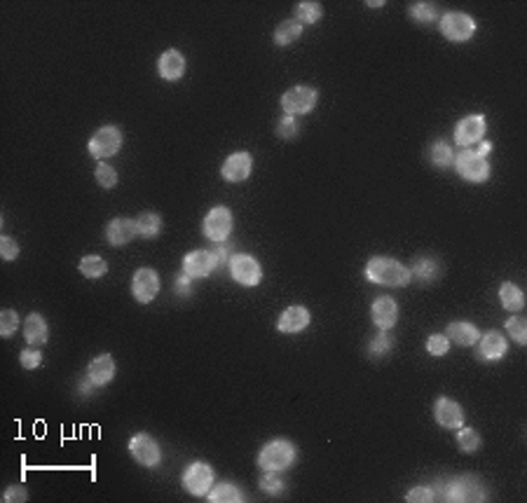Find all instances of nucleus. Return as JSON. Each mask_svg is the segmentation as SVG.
<instances>
[{
	"instance_id": "a211bd4d",
	"label": "nucleus",
	"mask_w": 527,
	"mask_h": 503,
	"mask_svg": "<svg viewBox=\"0 0 527 503\" xmlns=\"http://www.w3.org/2000/svg\"><path fill=\"white\" fill-rule=\"evenodd\" d=\"M251 169H254V157L249 153H234L225 159L223 164V178L228 183H239L246 181L251 176Z\"/></svg>"
},
{
	"instance_id": "a18cd8bd",
	"label": "nucleus",
	"mask_w": 527,
	"mask_h": 503,
	"mask_svg": "<svg viewBox=\"0 0 527 503\" xmlns=\"http://www.w3.org/2000/svg\"><path fill=\"white\" fill-rule=\"evenodd\" d=\"M0 255H3V260H7V263L19 255V246H16V241L12 237L0 239Z\"/></svg>"
},
{
	"instance_id": "4468645a",
	"label": "nucleus",
	"mask_w": 527,
	"mask_h": 503,
	"mask_svg": "<svg viewBox=\"0 0 527 503\" xmlns=\"http://www.w3.org/2000/svg\"><path fill=\"white\" fill-rule=\"evenodd\" d=\"M371 318L375 323V328L380 330H389L394 328L398 321V305L394 298L389 295H380L378 300H373L371 305Z\"/></svg>"
},
{
	"instance_id": "c9c22d12",
	"label": "nucleus",
	"mask_w": 527,
	"mask_h": 503,
	"mask_svg": "<svg viewBox=\"0 0 527 503\" xmlns=\"http://www.w3.org/2000/svg\"><path fill=\"white\" fill-rule=\"evenodd\" d=\"M410 16L420 24H431V21H436L438 7L433 3H415V5H410Z\"/></svg>"
},
{
	"instance_id": "6ab92c4d",
	"label": "nucleus",
	"mask_w": 527,
	"mask_h": 503,
	"mask_svg": "<svg viewBox=\"0 0 527 503\" xmlns=\"http://www.w3.org/2000/svg\"><path fill=\"white\" fill-rule=\"evenodd\" d=\"M309 325V312L303 305H293L288 309H283V314L277 321V330L293 335V332H303Z\"/></svg>"
},
{
	"instance_id": "a878e982",
	"label": "nucleus",
	"mask_w": 527,
	"mask_h": 503,
	"mask_svg": "<svg viewBox=\"0 0 527 503\" xmlns=\"http://www.w3.org/2000/svg\"><path fill=\"white\" fill-rule=\"evenodd\" d=\"M303 36V24L296 21V19H286L281 21L277 29H274V43L279 47H286V45H293L296 40Z\"/></svg>"
},
{
	"instance_id": "72a5a7b5",
	"label": "nucleus",
	"mask_w": 527,
	"mask_h": 503,
	"mask_svg": "<svg viewBox=\"0 0 527 503\" xmlns=\"http://www.w3.org/2000/svg\"><path fill=\"white\" fill-rule=\"evenodd\" d=\"M459 433H457V445H459V449L462 452H466V454H471V452H476L481 447V435H478V431L476 429H464V426H459L457 429Z\"/></svg>"
},
{
	"instance_id": "39448f33",
	"label": "nucleus",
	"mask_w": 527,
	"mask_h": 503,
	"mask_svg": "<svg viewBox=\"0 0 527 503\" xmlns=\"http://www.w3.org/2000/svg\"><path fill=\"white\" fill-rule=\"evenodd\" d=\"M441 33L450 43H466V40L473 38L476 21L464 12H448L441 19Z\"/></svg>"
},
{
	"instance_id": "0eeeda50",
	"label": "nucleus",
	"mask_w": 527,
	"mask_h": 503,
	"mask_svg": "<svg viewBox=\"0 0 527 503\" xmlns=\"http://www.w3.org/2000/svg\"><path fill=\"white\" fill-rule=\"evenodd\" d=\"M89 155L96 157V159H106V157H113L117 155V150L122 148V131L113 127V124H108V127H101L94 136L89 138Z\"/></svg>"
},
{
	"instance_id": "6e6552de",
	"label": "nucleus",
	"mask_w": 527,
	"mask_h": 503,
	"mask_svg": "<svg viewBox=\"0 0 527 503\" xmlns=\"http://www.w3.org/2000/svg\"><path fill=\"white\" fill-rule=\"evenodd\" d=\"M316 106V89L307 87V85H298L291 87L288 91H283L281 96V108L286 115H305Z\"/></svg>"
},
{
	"instance_id": "09e8293b",
	"label": "nucleus",
	"mask_w": 527,
	"mask_h": 503,
	"mask_svg": "<svg viewBox=\"0 0 527 503\" xmlns=\"http://www.w3.org/2000/svg\"><path fill=\"white\" fill-rule=\"evenodd\" d=\"M94 389H96V387H94V384H91V380H89L87 375L78 382V393H80V396H89V393L94 391Z\"/></svg>"
},
{
	"instance_id": "423d86ee",
	"label": "nucleus",
	"mask_w": 527,
	"mask_h": 503,
	"mask_svg": "<svg viewBox=\"0 0 527 503\" xmlns=\"http://www.w3.org/2000/svg\"><path fill=\"white\" fill-rule=\"evenodd\" d=\"M181 482L192 497H204L214 484V468L204 464V461H195V464H190L186 471H183Z\"/></svg>"
},
{
	"instance_id": "412c9836",
	"label": "nucleus",
	"mask_w": 527,
	"mask_h": 503,
	"mask_svg": "<svg viewBox=\"0 0 527 503\" xmlns=\"http://www.w3.org/2000/svg\"><path fill=\"white\" fill-rule=\"evenodd\" d=\"M91 384L99 389V387H106L108 382L115 377V360L111 354H101L96 358H91V363L87 365V372H85Z\"/></svg>"
},
{
	"instance_id": "3c124183",
	"label": "nucleus",
	"mask_w": 527,
	"mask_h": 503,
	"mask_svg": "<svg viewBox=\"0 0 527 503\" xmlns=\"http://www.w3.org/2000/svg\"><path fill=\"white\" fill-rule=\"evenodd\" d=\"M368 5H371V7H382L384 3H382V0H378V3H375V0H371V3H368Z\"/></svg>"
},
{
	"instance_id": "f257e3e1",
	"label": "nucleus",
	"mask_w": 527,
	"mask_h": 503,
	"mask_svg": "<svg viewBox=\"0 0 527 503\" xmlns=\"http://www.w3.org/2000/svg\"><path fill=\"white\" fill-rule=\"evenodd\" d=\"M366 279L371 283H378V286H387V288H401L410 283V272L408 267H403L394 258H371L366 265Z\"/></svg>"
},
{
	"instance_id": "7c9ffc66",
	"label": "nucleus",
	"mask_w": 527,
	"mask_h": 503,
	"mask_svg": "<svg viewBox=\"0 0 527 503\" xmlns=\"http://www.w3.org/2000/svg\"><path fill=\"white\" fill-rule=\"evenodd\" d=\"M321 5L319 3H312V0H305V3H298L296 7V21H300L303 26H309V24H316L321 19Z\"/></svg>"
},
{
	"instance_id": "9d476101",
	"label": "nucleus",
	"mask_w": 527,
	"mask_h": 503,
	"mask_svg": "<svg viewBox=\"0 0 527 503\" xmlns=\"http://www.w3.org/2000/svg\"><path fill=\"white\" fill-rule=\"evenodd\" d=\"M232 232V213L228 206H216L204 218V237L211 241H225Z\"/></svg>"
},
{
	"instance_id": "f704fd0d",
	"label": "nucleus",
	"mask_w": 527,
	"mask_h": 503,
	"mask_svg": "<svg viewBox=\"0 0 527 503\" xmlns=\"http://www.w3.org/2000/svg\"><path fill=\"white\" fill-rule=\"evenodd\" d=\"M504 328L508 330V337H511L516 345H521V347L527 345V321L523 316H511Z\"/></svg>"
},
{
	"instance_id": "a19ab883",
	"label": "nucleus",
	"mask_w": 527,
	"mask_h": 503,
	"mask_svg": "<svg viewBox=\"0 0 527 503\" xmlns=\"http://www.w3.org/2000/svg\"><path fill=\"white\" fill-rule=\"evenodd\" d=\"M277 136L283 138V141H291L298 136V122L293 120L291 115H283L279 124H277Z\"/></svg>"
},
{
	"instance_id": "2eb2a0df",
	"label": "nucleus",
	"mask_w": 527,
	"mask_h": 503,
	"mask_svg": "<svg viewBox=\"0 0 527 503\" xmlns=\"http://www.w3.org/2000/svg\"><path fill=\"white\" fill-rule=\"evenodd\" d=\"M433 417H436V422L443 429H450V431H457L459 426L464 424V410L459 407L457 400L446 398V396H441L436 400V405H433Z\"/></svg>"
},
{
	"instance_id": "7ed1b4c3",
	"label": "nucleus",
	"mask_w": 527,
	"mask_h": 503,
	"mask_svg": "<svg viewBox=\"0 0 527 503\" xmlns=\"http://www.w3.org/2000/svg\"><path fill=\"white\" fill-rule=\"evenodd\" d=\"M293 461H296V447H293V442L288 440H272L267 442V445L261 449V454H258V466L263 468V471H286V468L293 466Z\"/></svg>"
},
{
	"instance_id": "f03ea898",
	"label": "nucleus",
	"mask_w": 527,
	"mask_h": 503,
	"mask_svg": "<svg viewBox=\"0 0 527 503\" xmlns=\"http://www.w3.org/2000/svg\"><path fill=\"white\" fill-rule=\"evenodd\" d=\"M438 494L446 501L464 503V501H488V492H485L483 482L473 475H462L455 477L453 482H446L438 487Z\"/></svg>"
},
{
	"instance_id": "5701e85b",
	"label": "nucleus",
	"mask_w": 527,
	"mask_h": 503,
	"mask_svg": "<svg viewBox=\"0 0 527 503\" xmlns=\"http://www.w3.org/2000/svg\"><path fill=\"white\" fill-rule=\"evenodd\" d=\"M24 340L29 342V347H43L49 340V328L47 321L40 314H29L24 321Z\"/></svg>"
},
{
	"instance_id": "e433bc0d",
	"label": "nucleus",
	"mask_w": 527,
	"mask_h": 503,
	"mask_svg": "<svg viewBox=\"0 0 527 503\" xmlns=\"http://www.w3.org/2000/svg\"><path fill=\"white\" fill-rule=\"evenodd\" d=\"M96 183L101 188H106V190H111V188H115L117 186V171L113 169L111 164H106V162H99L96 164Z\"/></svg>"
},
{
	"instance_id": "f3484780",
	"label": "nucleus",
	"mask_w": 527,
	"mask_h": 503,
	"mask_svg": "<svg viewBox=\"0 0 527 503\" xmlns=\"http://www.w3.org/2000/svg\"><path fill=\"white\" fill-rule=\"evenodd\" d=\"M506 340L501 332H488L483 335V337H478V342H476V358L478 360H488V363H495V360L504 358L506 354Z\"/></svg>"
},
{
	"instance_id": "aec40b11",
	"label": "nucleus",
	"mask_w": 527,
	"mask_h": 503,
	"mask_svg": "<svg viewBox=\"0 0 527 503\" xmlns=\"http://www.w3.org/2000/svg\"><path fill=\"white\" fill-rule=\"evenodd\" d=\"M136 223L129 220V218H115L106 225V239L111 246H124L136 237Z\"/></svg>"
},
{
	"instance_id": "393cba45",
	"label": "nucleus",
	"mask_w": 527,
	"mask_h": 503,
	"mask_svg": "<svg viewBox=\"0 0 527 503\" xmlns=\"http://www.w3.org/2000/svg\"><path fill=\"white\" fill-rule=\"evenodd\" d=\"M446 337L453 340L455 345H459V347H473L476 342H478V337H481V330L476 328L473 323L455 321V323H450L446 328Z\"/></svg>"
},
{
	"instance_id": "1a4fd4ad",
	"label": "nucleus",
	"mask_w": 527,
	"mask_h": 503,
	"mask_svg": "<svg viewBox=\"0 0 527 503\" xmlns=\"http://www.w3.org/2000/svg\"><path fill=\"white\" fill-rule=\"evenodd\" d=\"M230 274H232L234 281L241 283V286H246V288L258 286L263 279V270H261V265H258V260L254 255H244V253L234 255L230 260Z\"/></svg>"
},
{
	"instance_id": "2f4dec72",
	"label": "nucleus",
	"mask_w": 527,
	"mask_h": 503,
	"mask_svg": "<svg viewBox=\"0 0 527 503\" xmlns=\"http://www.w3.org/2000/svg\"><path fill=\"white\" fill-rule=\"evenodd\" d=\"M80 272L87 276V279H101L108 272V263L99 255H87L80 260Z\"/></svg>"
},
{
	"instance_id": "c03bdc74",
	"label": "nucleus",
	"mask_w": 527,
	"mask_h": 503,
	"mask_svg": "<svg viewBox=\"0 0 527 503\" xmlns=\"http://www.w3.org/2000/svg\"><path fill=\"white\" fill-rule=\"evenodd\" d=\"M214 258H216V267H228V260H232L234 255L230 253V246L225 244V241H219V244L214 246Z\"/></svg>"
},
{
	"instance_id": "58836bf2",
	"label": "nucleus",
	"mask_w": 527,
	"mask_h": 503,
	"mask_svg": "<svg viewBox=\"0 0 527 503\" xmlns=\"http://www.w3.org/2000/svg\"><path fill=\"white\" fill-rule=\"evenodd\" d=\"M19 328V316H16L14 309H3V314H0V335L3 337H12Z\"/></svg>"
},
{
	"instance_id": "ddd939ff",
	"label": "nucleus",
	"mask_w": 527,
	"mask_h": 503,
	"mask_svg": "<svg viewBox=\"0 0 527 503\" xmlns=\"http://www.w3.org/2000/svg\"><path fill=\"white\" fill-rule=\"evenodd\" d=\"M485 133V117L483 115H466L459 120L455 129V143L462 148H473Z\"/></svg>"
},
{
	"instance_id": "9b49d317",
	"label": "nucleus",
	"mask_w": 527,
	"mask_h": 503,
	"mask_svg": "<svg viewBox=\"0 0 527 503\" xmlns=\"http://www.w3.org/2000/svg\"><path fill=\"white\" fill-rule=\"evenodd\" d=\"M129 452L131 457L139 461L141 466L146 468H155L157 464H160L162 459V452H160V445L150 438L148 433H136L134 438L129 440Z\"/></svg>"
},
{
	"instance_id": "c756f323",
	"label": "nucleus",
	"mask_w": 527,
	"mask_h": 503,
	"mask_svg": "<svg viewBox=\"0 0 527 503\" xmlns=\"http://www.w3.org/2000/svg\"><path fill=\"white\" fill-rule=\"evenodd\" d=\"M209 501L211 503H241L244 501V494L239 487H234L230 482H223L219 487L209 489Z\"/></svg>"
},
{
	"instance_id": "ea45409f",
	"label": "nucleus",
	"mask_w": 527,
	"mask_h": 503,
	"mask_svg": "<svg viewBox=\"0 0 527 503\" xmlns=\"http://www.w3.org/2000/svg\"><path fill=\"white\" fill-rule=\"evenodd\" d=\"M450 349V340L446 335H431L429 340H426V351H429L431 356H446Z\"/></svg>"
},
{
	"instance_id": "4c0bfd02",
	"label": "nucleus",
	"mask_w": 527,
	"mask_h": 503,
	"mask_svg": "<svg viewBox=\"0 0 527 503\" xmlns=\"http://www.w3.org/2000/svg\"><path fill=\"white\" fill-rule=\"evenodd\" d=\"M261 489L272 494V497H279V494L286 489V482H283L279 475H274V471H265V475L261 477Z\"/></svg>"
},
{
	"instance_id": "b1692460",
	"label": "nucleus",
	"mask_w": 527,
	"mask_h": 503,
	"mask_svg": "<svg viewBox=\"0 0 527 503\" xmlns=\"http://www.w3.org/2000/svg\"><path fill=\"white\" fill-rule=\"evenodd\" d=\"M408 272H410V279L415 276V281H420V283H433L441 276V263L436 258L420 255Z\"/></svg>"
},
{
	"instance_id": "de8ad7c7",
	"label": "nucleus",
	"mask_w": 527,
	"mask_h": 503,
	"mask_svg": "<svg viewBox=\"0 0 527 503\" xmlns=\"http://www.w3.org/2000/svg\"><path fill=\"white\" fill-rule=\"evenodd\" d=\"M190 293H192V279L186 272H181L179 276H176V295L188 298Z\"/></svg>"
},
{
	"instance_id": "49530a36",
	"label": "nucleus",
	"mask_w": 527,
	"mask_h": 503,
	"mask_svg": "<svg viewBox=\"0 0 527 503\" xmlns=\"http://www.w3.org/2000/svg\"><path fill=\"white\" fill-rule=\"evenodd\" d=\"M29 494H26V487H21V484H14V487H7L5 494H3V501L7 503H19V501H26Z\"/></svg>"
},
{
	"instance_id": "473e14b6",
	"label": "nucleus",
	"mask_w": 527,
	"mask_h": 503,
	"mask_svg": "<svg viewBox=\"0 0 527 503\" xmlns=\"http://www.w3.org/2000/svg\"><path fill=\"white\" fill-rule=\"evenodd\" d=\"M391 349H394V340H391L389 330H380L371 342H368V354H371L373 358L387 356Z\"/></svg>"
},
{
	"instance_id": "4be33fe9",
	"label": "nucleus",
	"mask_w": 527,
	"mask_h": 503,
	"mask_svg": "<svg viewBox=\"0 0 527 503\" xmlns=\"http://www.w3.org/2000/svg\"><path fill=\"white\" fill-rule=\"evenodd\" d=\"M157 71L164 80H181L183 73H186V59L179 52V49H166V52L160 56V61H157Z\"/></svg>"
},
{
	"instance_id": "cd10ccee",
	"label": "nucleus",
	"mask_w": 527,
	"mask_h": 503,
	"mask_svg": "<svg viewBox=\"0 0 527 503\" xmlns=\"http://www.w3.org/2000/svg\"><path fill=\"white\" fill-rule=\"evenodd\" d=\"M426 157H429V162L436 166V169H448V166H453V162H455L453 148H450L446 141H433Z\"/></svg>"
},
{
	"instance_id": "dca6fc26",
	"label": "nucleus",
	"mask_w": 527,
	"mask_h": 503,
	"mask_svg": "<svg viewBox=\"0 0 527 503\" xmlns=\"http://www.w3.org/2000/svg\"><path fill=\"white\" fill-rule=\"evenodd\" d=\"M216 270V258L211 250H192L183 258V272L190 279H204Z\"/></svg>"
},
{
	"instance_id": "f8f14e48",
	"label": "nucleus",
	"mask_w": 527,
	"mask_h": 503,
	"mask_svg": "<svg viewBox=\"0 0 527 503\" xmlns=\"http://www.w3.org/2000/svg\"><path fill=\"white\" fill-rule=\"evenodd\" d=\"M131 293L141 305L153 302L157 293H160V276H157V272L150 270V267H141L131 279Z\"/></svg>"
},
{
	"instance_id": "79ce46f5",
	"label": "nucleus",
	"mask_w": 527,
	"mask_h": 503,
	"mask_svg": "<svg viewBox=\"0 0 527 503\" xmlns=\"http://www.w3.org/2000/svg\"><path fill=\"white\" fill-rule=\"evenodd\" d=\"M19 363L26 367V370H36L43 363V354H40V349L31 347V349H24L19 354Z\"/></svg>"
},
{
	"instance_id": "37998d69",
	"label": "nucleus",
	"mask_w": 527,
	"mask_h": 503,
	"mask_svg": "<svg viewBox=\"0 0 527 503\" xmlns=\"http://www.w3.org/2000/svg\"><path fill=\"white\" fill-rule=\"evenodd\" d=\"M433 499V489H429V487H413L408 494H406V501H410V503H431Z\"/></svg>"
},
{
	"instance_id": "20e7f679",
	"label": "nucleus",
	"mask_w": 527,
	"mask_h": 503,
	"mask_svg": "<svg viewBox=\"0 0 527 503\" xmlns=\"http://www.w3.org/2000/svg\"><path fill=\"white\" fill-rule=\"evenodd\" d=\"M455 169L468 183H485L490 178V164L488 157H481L473 148H464L462 153L455 155Z\"/></svg>"
},
{
	"instance_id": "8fccbe9b",
	"label": "nucleus",
	"mask_w": 527,
	"mask_h": 503,
	"mask_svg": "<svg viewBox=\"0 0 527 503\" xmlns=\"http://www.w3.org/2000/svg\"><path fill=\"white\" fill-rule=\"evenodd\" d=\"M473 150H476V153H478L481 157H488V155L492 153V143H490V141H478V143L473 146Z\"/></svg>"
},
{
	"instance_id": "c85d7f7f",
	"label": "nucleus",
	"mask_w": 527,
	"mask_h": 503,
	"mask_svg": "<svg viewBox=\"0 0 527 503\" xmlns=\"http://www.w3.org/2000/svg\"><path fill=\"white\" fill-rule=\"evenodd\" d=\"M136 230H139V237L155 239L157 234H160V230H162V218L157 213H153V211L141 213L136 218Z\"/></svg>"
},
{
	"instance_id": "bb28decb",
	"label": "nucleus",
	"mask_w": 527,
	"mask_h": 503,
	"mask_svg": "<svg viewBox=\"0 0 527 503\" xmlns=\"http://www.w3.org/2000/svg\"><path fill=\"white\" fill-rule=\"evenodd\" d=\"M499 302H501V307L508 309V312H518V309H523V305H525L523 290L518 288L516 283L504 281L499 286Z\"/></svg>"
}]
</instances>
